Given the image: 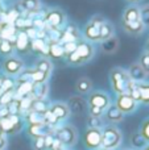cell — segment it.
<instances>
[{"instance_id": "50", "label": "cell", "mask_w": 149, "mask_h": 150, "mask_svg": "<svg viewBox=\"0 0 149 150\" xmlns=\"http://www.w3.org/2000/svg\"><path fill=\"white\" fill-rule=\"evenodd\" d=\"M147 53H149V42H148V45H147Z\"/></svg>"}, {"instance_id": "44", "label": "cell", "mask_w": 149, "mask_h": 150, "mask_svg": "<svg viewBox=\"0 0 149 150\" xmlns=\"http://www.w3.org/2000/svg\"><path fill=\"white\" fill-rule=\"evenodd\" d=\"M89 112H90V116H95V117H102V115L104 113L103 109L96 108V107H91V105H89Z\"/></svg>"}, {"instance_id": "24", "label": "cell", "mask_w": 149, "mask_h": 150, "mask_svg": "<svg viewBox=\"0 0 149 150\" xmlns=\"http://www.w3.org/2000/svg\"><path fill=\"white\" fill-rule=\"evenodd\" d=\"M99 32H100V42L106 41V40L115 36V28H114V25L108 20H106L104 23L99 26Z\"/></svg>"}, {"instance_id": "41", "label": "cell", "mask_w": 149, "mask_h": 150, "mask_svg": "<svg viewBox=\"0 0 149 150\" xmlns=\"http://www.w3.org/2000/svg\"><path fill=\"white\" fill-rule=\"evenodd\" d=\"M33 149L34 150H45V149H46V146H45L44 137L34 138V141H33Z\"/></svg>"}, {"instance_id": "4", "label": "cell", "mask_w": 149, "mask_h": 150, "mask_svg": "<svg viewBox=\"0 0 149 150\" xmlns=\"http://www.w3.org/2000/svg\"><path fill=\"white\" fill-rule=\"evenodd\" d=\"M23 70H24V62L21 58L16 57V55L5 57L4 62H3V71L5 73L7 76L16 78Z\"/></svg>"}, {"instance_id": "15", "label": "cell", "mask_w": 149, "mask_h": 150, "mask_svg": "<svg viewBox=\"0 0 149 150\" xmlns=\"http://www.w3.org/2000/svg\"><path fill=\"white\" fill-rule=\"evenodd\" d=\"M127 71H128V75H129V78H131V80L137 82V83H141L143 80H145L148 76V74L143 70V67L139 65V62L132 63Z\"/></svg>"}, {"instance_id": "46", "label": "cell", "mask_w": 149, "mask_h": 150, "mask_svg": "<svg viewBox=\"0 0 149 150\" xmlns=\"http://www.w3.org/2000/svg\"><path fill=\"white\" fill-rule=\"evenodd\" d=\"M7 146V138L4 137V134H0V150H4Z\"/></svg>"}, {"instance_id": "28", "label": "cell", "mask_w": 149, "mask_h": 150, "mask_svg": "<svg viewBox=\"0 0 149 150\" xmlns=\"http://www.w3.org/2000/svg\"><path fill=\"white\" fill-rule=\"evenodd\" d=\"M29 75H31V82L32 83H41V82H48L50 74L44 73V71L36 70V69H29Z\"/></svg>"}, {"instance_id": "45", "label": "cell", "mask_w": 149, "mask_h": 150, "mask_svg": "<svg viewBox=\"0 0 149 150\" xmlns=\"http://www.w3.org/2000/svg\"><path fill=\"white\" fill-rule=\"evenodd\" d=\"M44 140H45V146H46V149H52V144H53V141H54V136L48 134L44 137Z\"/></svg>"}, {"instance_id": "13", "label": "cell", "mask_w": 149, "mask_h": 150, "mask_svg": "<svg viewBox=\"0 0 149 150\" xmlns=\"http://www.w3.org/2000/svg\"><path fill=\"white\" fill-rule=\"evenodd\" d=\"M49 109L52 111V113L54 115L58 121H62V120L67 119L69 115H70V109H69L67 104L62 103V101H57V103L52 104Z\"/></svg>"}, {"instance_id": "20", "label": "cell", "mask_w": 149, "mask_h": 150, "mask_svg": "<svg viewBox=\"0 0 149 150\" xmlns=\"http://www.w3.org/2000/svg\"><path fill=\"white\" fill-rule=\"evenodd\" d=\"M100 49L106 54H114L119 49V40L114 36L111 38L106 40V41H102L100 42Z\"/></svg>"}, {"instance_id": "31", "label": "cell", "mask_w": 149, "mask_h": 150, "mask_svg": "<svg viewBox=\"0 0 149 150\" xmlns=\"http://www.w3.org/2000/svg\"><path fill=\"white\" fill-rule=\"evenodd\" d=\"M49 104L45 100H38V99H33L31 104V111L34 112H40V113H45V112L49 109Z\"/></svg>"}, {"instance_id": "25", "label": "cell", "mask_w": 149, "mask_h": 150, "mask_svg": "<svg viewBox=\"0 0 149 150\" xmlns=\"http://www.w3.org/2000/svg\"><path fill=\"white\" fill-rule=\"evenodd\" d=\"M32 52L41 53L42 55H48L49 54V44L46 41H44V40H38V38L32 40Z\"/></svg>"}, {"instance_id": "49", "label": "cell", "mask_w": 149, "mask_h": 150, "mask_svg": "<svg viewBox=\"0 0 149 150\" xmlns=\"http://www.w3.org/2000/svg\"><path fill=\"white\" fill-rule=\"evenodd\" d=\"M128 3H132V4H135V3H139L140 0H127Z\"/></svg>"}, {"instance_id": "38", "label": "cell", "mask_w": 149, "mask_h": 150, "mask_svg": "<svg viewBox=\"0 0 149 150\" xmlns=\"http://www.w3.org/2000/svg\"><path fill=\"white\" fill-rule=\"evenodd\" d=\"M139 65L143 67V70L149 75V53L144 52L139 58Z\"/></svg>"}, {"instance_id": "2", "label": "cell", "mask_w": 149, "mask_h": 150, "mask_svg": "<svg viewBox=\"0 0 149 150\" xmlns=\"http://www.w3.org/2000/svg\"><path fill=\"white\" fill-rule=\"evenodd\" d=\"M44 20L48 28L62 30L66 25V15L60 8H50L44 15Z\"/></svg>"}, {"instance_id": "12", "label": "cell", "mask_w": 149, "mask_h": 150, "mask_svg": "<svg viewBox=\"0 0 149 150\" xmlns=\"http://www.w3.org/2000/svg\"><path fill=\"white\" fill-rule=\"evenodd\" d=\"M49 95V83L41 82V83H33L31 91V96L33 99H38V100H45Z\"/></svg>"}, {"instance_id": "43", "label": "cell", "mask_w": 149, "mask_h": 150, "mask_svg": "<svg viewBox=\"0 0 149 150\" xmlns=\"http://www.w3.org/2000/svg\"><path fill=\"white\" fill-rule=\"evenodd\" d=\"M77 42H63V49H65V55L75 52Z\"/></svg>"}, {"instance_id": "53", "label": "cell", "mask_w": 149, "mask_h": 150, "mask_svg": "<svg viewBox=\"0 0 149 150\" xmlns=\"http://www.w3.org/2000/svg\"><path fill=\"white\" fill-rule=\"evenodd\" d=\"M100 150H110V149H104V148H103V149H100Z\"/></svg>"}, {"instance_id": "21", "label": "cell", "mask_w": 149, "mask_h": 150, "mask_svg": "<svg viewBox=\"0 0 149 150\" xmlns=\"http://www.w3.org/2000/svg\"><path fill=\"white\" fill-rule=\"evenodd\" d=\"M104 111H106V119H107L108 121L119 122V121L123 120V115L124 113L115 105V104H114V105H108V108L104 109Z\"/></svg>"}, {"instance_id": "16", "label": "cell", "mask_w": 149, "mask_h": 150, "mask_svg": "<svg viewBox=\"0 0 149 150\" xmlns=\"http://www.w3.org/2000/svg\"><path fill=\"white\" fill-rule=\"evenodd\" d=\"M140 18V8L136 5H129L124 9L123 16H121V24L124 23H133V21H139Z\"/></svg>"}, {"instance_id": "27", "label": "cell", "mask_w": 149, "mask_h": 150, "mask_svg": "<svg viewBox=\"0 0 149 150\" xmlns=\"http://www.w3.org/2000/svg\"><path fill=\"white\" fill-rule=\"evenodd\" d=\"M25 119L29 122V125H38V124H45V119H44V113L40 112H34V111H29L25 113Z\"/></svg>"}, {"instance_id": "34", "label": "cell", "mask_w": 149, "mask_h": 150, "mask_svg": "<svg viewBox=\"0 0 149 150\" xmlns=\"http://www.w3.org/2000/svg\"><path fill=\"white\" fill-rule=\"evenodd\" d=\"M131 144L135 148H144L147 141H145V138L141 136V133H133L131 137Z\"/></svg>"}, {"instance_id": "40", "label": "cell", "mask_w": 149, "mask_h": 150, "mask_svg": "<svg viewBox=\"0 0 149 150\" xmlns=\"http://www.w3.org/2000/svg\"><path fill=\"white\" fill-rule=\"evenodd\" d=\"M44 119H45V124L50 125V127H53V125L58 121V120L55 119L54 115L52 113V111H50V109H48V111L44 113Z\"/></svg>"}, {"instance_id": "29", "label": "cell", "mask_w": 149, "mask_h": 150, "mask_svg": "<svg viewBox=\"0 0 149 150\" xmlns=\"http://www.w3.org/2000/svg\"><path fill=\"white\" fill-rule=\"evenodd\" d=\"M0 129H1L3 133H16L18 130L12 124V121H11V119L8 116L0 117Z\"/></svg>"}, {"instance_id": "37", "label": "cell", "mask_w": 149, "mask_h": 150, "mask_svg": "<svg viewBox=\"0 0 149 150\" xmlns=\"http://www.w3.org/2000/svg\"><path fill=\"white\" fill-rule=\"evenodd\" d=\"M140 18L144 26H149V4H145L140 8Z\"/></svg>"}, {"instance_id": "47", "label": "cell", "mask_w": 149, "mask_h": 150, "mask_svg": "<svg viewBox=\"0 0 149 150\" xmlns=\"http://www.w3.org/2000/svg\"><path fill=\"white\" fill-rule=\"evenodd\" d=\"M3 12H4V7H3V3L0 1V15H1Z\"/></svg>"}, {"instance_id": "17", "label": "cell", "mask_w": 149, "mask_h": 150, "mask_svg": "<svg viewBox=\"0 0 149 150\" xmlns=\"http://www.w3.org/2000/svg\"><path fill=\"white\" fill-rule=\"evenodd\" d=\"M83 36L86 38V41L89 42H100V32L99 28L92 24L87 23L83 28Z\"/></svg>"}, {"instance_id": "1", "label": "cell", "mask_w": 149, "mask_h": 150, "mask_svg": "<svg viewBox=\"0 0 149 150\" xmlns=\"http://www.w3.org/2000/svg\"><path fill=\"white\" fill-rule=\"evenodd\" d=\"M110 80L111 87L118 95L121 93H128L129 84H131V78L128 75V71L123 67H114L110 71Z\"/></svg>"}, {"instance_id": "10", "label": "cell", "mask_w": 149, "mask_h": 150, "mask_svg": "<svg viewBox=\"0 0 149 150\" xmlns=\"http://www.w3.org/2000/svg\"><path fill=\"white\" fill-rule=\"evenodd\" d=\"M66 104H67L69 109H70V113H75L77 116L83 115L84 112L87 111V108H89V103H87L81 95L71 96Z\"/></svg>"}, {"instance_id": "19", "label": "cell", "mask_w": 149, "mask_h": 150, "mask_svg": "<svg viewBox=\"0 0 149 150\" xmlns=\"http://www.w3.org/2000/svg\"><path fill=\"white\" fill-rule=\"evenodd\" d=\"M75 91L79 95H87L92 91V82L90 78L82 76L75 82Z\"/></svg>"}, {"instance_id": "51", "label": "cell", "mask_w": 149, "mask_h": 150, "mask_svg": "<svg viewBox=\"0 0 149 150\" xmlns=\"http://www.w3.org/2000/svg\"><path fill=\"white\" fill-rule=\"evenodd\" d=\"M53 150H63V148H58V149H53Z\"/></svg>"}, {"instance_id": "6", "label": "cell", "mask_w": 149, "mask_h": 150, "mask_svg": "<svg viewBox=\"0 0 149 150\" xmlns=\"http://www.w3.org/2000/svg\"><path fill=\"white\" fill-rule=\"evenodd\" d=\"M15 50L20 54H28L32 52V40L25 30H18L15 38Z\"/></svg>"}, {"instance_id": "22", "label": "cell", "mask_w": 149, "mask_h": 150, "mask_svg": "<svg viewBox=\"0 0 149 150\" xmlns=\"http://www.w3.org/2000/svg\"><path fill=\"white\" fill-rule=\"evenodd\" d=\"M124 28V30L127 32V33L132 34V36H137V34H141L143 30H144V24L141 23V20L139 21H133V23H124L121 24Z\"/></svg>"}, {"instance_id": "32", "label": "cell", "mask_w": 149, "mask_h": 150, "mask_svg": "<svg viewBox=\"0 0 149 150\" xmlns=\"http://www.w3.org/2000/svg\"><path fill=\"white\" fill-rule=\"evenodd\" d=\"M140 90V101L149 104V83H139Z\"/></svg>"}, {"instance_id": "39", "label": "cell", "mask_w": 149, "mask_h": 150, "mask_svg": "<svg viewBox=\"0 0 149 150\" xmlns=\"http://www.w3.org/2000/svg\"><path fill=\"white\" fill-rule=\"evenodd\" d=\"M87 124H89V128H94V129H100V127H102V120H100V117L90 116L89 119H87Z\"/></svg>"}, {"instance_id": "33", "label": "cell", "mask_w": 149, "mask_h": 150, "mask_svg": "<svg viewBox=\"0 0 149 150\" xmlns=\"http://www.w3.org/2000/svg\"><path fill=\"white\" fill-rule=\"evenodd\" d=\"M65 59H66V62H67V65H71V66H81V65H83L82 59L79 58V55L77 54L75 52L70 53V54H66L65 55Z\"/></svg>"}, {"instance_id": "9", "label": "cell", "mask_w": 149, "mask_h": 150, "mask_svg": "<svg viewBox=\"0 0 149 150\" xmlns=\"http://www.w3.org/2000/svg\"><path fill=\"white\" fill-rule=\"evenodd\" d=\"M115 105L123 113H132L137 108V101L129 93H121V95H118V98H116Z\"/></svg>"}, {"instance_id": "18", "label": "cell", "mask_w": 149, "mask_h": 150, "mask_svg": "<svg viewBox=\"0 0 149 150\" xmlns=\"http://www.w3.org/2000/svg\"><path fill=\"white\" fill-rule=\"evenodd\" d=\"M18 5H20V11L21 12H26V13H37L40 11V7H41V1L40 0H20L18 1Z\"/></svg>"}, {"instance_id": "5", "label": "cell", "mask_w": 149, "mask_h": 150, "mask_svg": "<svg viewBox=\"0 0 149 150\" xmlns=\"http://www.w3.org/2000/svg\"><path fill=\"white\" fill-rule=\"evenodd\" d=\"M75 53L79 55V58L82 59V62L87 63L94 58L95 49H94V46H92L91 42L86 41V40H78V41H77Z\"/></svg>"}, {"instance_id": "14", "label": "cell", "mask_w": 149, "mask_h": 150, "mask_svg": "<svg viewBox=\"0 0 149 150\" xmlns=\"http://www.w3.org/2000/svg\"><path fill=\"white\" fill-rule=\"evenodd\" d=\"M28 132H29V134H31L33 138L45 137V136L52 134V133H53V127H50V125H48V124L29 125Z\"/></svg>"}, {"instance_id": "26", "label": "cell", "mask_w": 149, "mask_h": 150, "mask_svg": "<svg viewBox=\"0 0 149 150\" xmlns=\"http://www.w3.org/2000/svg\"><path fill=\"white\" fill-rule=\"evenodd\" d=\"M13 52H15V44L11 40L0 38V54L4 57H9L13 55Z\"/></svg>"}, {"instance_id": "36", "label": "cell", "mask_w": 149, "mask_h": 150, "mask_svg": "<svg viewBox=\"0 0 149 150\" xmlns=\"http://www.w3.org/2000/svg\"><path fill=\"white\" fill-rule=\"evenodd\" d=\"M15 99V91L0 92V105H8Z\"/></svg>"}, {"instance_id": "11", "label": "cell", "mask_w": 149, "mask_h": 150, "mask_svg": "<svg viewBox=\"0 0 149 150\" xmlns=\"http://www.w3.org/2000/svg\"><path fill=\"white\" fill-rule=\"evenodd\" d=\"M84 144L89 149H98L102 144V132L100 129L89 128L84 133Z\"/></svg>"}, {"instance_id": "3", "label": "cell", "mask_w": 149, "mask_h": 150, "mask_svg": "<svg viewBox=\"0 0 149 150\" xmlns=\"http://www.w3.org/2000/svg\"><path fill=\"white\" fill-rule=\"evenodd\" d=\"M121 132L115 127H106L102 132V144L100 146H103L104 149H115L120 145L121 142Z\"/></svg>"}, {"instance_id": "42", "label": "cell", "mask_w": 149, "mask_h": 150, "mask_svg": "<svg viewBox=\"0 0 149 150\" xmlns=\"http://www.w3.org/2000/svg\"><path fill=\"white\" fill-rule=\"evenodd\" d=\"M141 136L145 138V141L147 142H149V119L148 120H145L144 122H143V125H141Z\"/></svg>"}, {"instance_id": "52", "label": "cell", "mask_w": 149, "mask_h": 150, "mask_svg": "<svg viewBox=\"0 0 149 150\" xmlns=\"http://www.w3.org/2000/svg\"><path fill=\"white\" fill-rule=\"evenodd\" d=\"M144 150H149V146H147V148H145Z\"/></svg>"}, {"instance_id": "7", "label": "cell", "mask_w": 149, "mask_h": 150, "mask_svg": "<svg viewBox=\"0 0 149 150\" xmlns=\"http://www.w3.org/2000/svg\"><path fill=\"white\" fill-rule=\"evenodd\" d=\"M55 137L62 142L63 146H71L75 144L77 141V130L74 129L70 125H65V127H61L60 129L55 133Z\"/></svg>"}, {"instance_id": "30", "label": "cell", "mask_w": 149, "mask_h": 150, "mask_svg": "<svg viewBox=\"0 0 149 150\" xmlns=\"http://www.w3.org/2000/svg\"><path fill=\"white\" fill-rule=\"evenodd\" d=\"M34 69L36 70H40V71H44V73H48L50 74L53 70V63L50 62L48 58H40V59H37V62L34 63Z\"/></svg>"}, {"instance_id": "23", "label": "cell", "mask_w": 149, "mask_h": 150, "mask_svg": "<svg viewBox=\"0 0 149 150\" xmlns=\"http://www.w3.org/2000/svg\"><path fill=\"white\" fill-rule=\"evenodd\" d=\"M48 55L54 58V59L65 58V49H63L62 42H52V44H49V54Z\"/></svg>"}, {"instance_id": "8", "label": "cell", "mask_w": 149, "mask_h": 150, "mask_svg": "<svg viewBox=\"0 0 149 150\" xmlns=\"http://www.w3.org/2000/svg\"><path fill=\"white\" fill-rule=\"evenodd\" d=\"M89 105L96 107L100 109H107L110 105V96L103 91H91V93L89 95V100H87Z\"/></svg>"}, {"instance_id": "35", "label": "cell", "mask_w": 149, "mask_h": 150, "mask_svg": "<svg viewBox=\"0 0 149 150\" xmlns=\"http://www.w3.org/2000/svg\"><path fill=\"white\" fill-rule=\"evenodd\" d=\"M15 79H12L11 76H4L1 88H0V92H7V91H15Z\"/></svg>"}, {"instance_id": "54", "label": "cell", "mask_w": 149, "mask_h": 150, "mask_svg": "<svg viewBox=\"0 0 149 150\" xmlns=\"http://www.w3.org/2000/svg\"><path fill=\"white\" fill-rule=\"evenodd\" d=\"M0 134H3V132H1V129H0Z\"/></svg>"}, {"instance_id": "48", "label": "cell", "mask_w": 149, "mask_h": 150, "mask_svg": "<svg viewBox=\"0 0 149 150\" xmlns=\"http://www.w3.org/2000/svg\"><path fill=\"white\" fill-rule=\"evenodd\" d=\"M3 80H4V76L0 74V88H1V84H3Z\"/></svg>"}]
</instances>
